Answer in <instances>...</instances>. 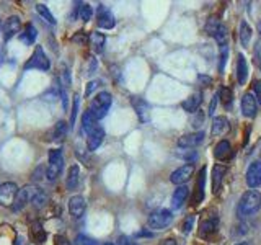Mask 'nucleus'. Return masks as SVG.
I'll use <instances>...</instances> for the list:
<instances>
[{"label":"nucleus","instance_id":"1","mask_svg":"<svg viewBox=\"0 0 261 245\" xmlns=\"http://www.w3.org/2000/svg\"><path fill=\"white\" fill-rule=\"evenodd\" d=\"M260 208H261V193L258 190H250L247 193H243L242 198H240L237 206V214L240 219H245L257 214L260 211Z\"/></svg>","mask_w":261,"mask_h":245},{"label":"nucleus","instance_id":"2","mask_svg":"<svg viewBox=\"0 0 261 245\" xmlns=\"http://www.w3.org/2000/svg\"><path fill=\"white\" fill-rule=\"evenodd\" d=\"M39 190H41V188H38L36 185H27V186L20 188L18 193H17V196H15L13 204L10 206V209H12L13 213L22 211V209L27 206V204H31L33 203L34 196L38 195Z\"/></svg>","mask_w":261,"mask_h":245},{"label":"nucleus","instance_id":"3","mask_svg":"<svg viewBox=\"0 0 261 245\" xmlns=\"http://www.w3.org/2000/svg\"><path fill=\"white\" fill-rule=\"evenodd\" d=\"M111 101H113V98H111V95L108 93V92H100V93L93 98V101H91L88 111L93 115L95 120H103L105 116L108 115Z\"/></svg>","mask_w":261,"mask_h":245},{"label":"nucleus","instance_id":"4","mask_svg":"<svg viewBox=\"0 0 261 245\" xmlns=\"http://www.w3.org/2000/svg\"><path fill=\"white\" fill-rule=\"evenodd\" d=\"M64 168V159H62V151L60 149H53L49 151V163L46 168V177L49 182H56L59 175L62 173Z\"/></svg>","mask_w":261,"mask_h":245},{"label":"nucleus","instance_id":"5","mask_svg":"<svg viewBox=\"0 0 261 245\" xmlns=\"http://www.w3.org/2000/svg\"><path fill=\"white\" fill-rule=\"evenodd\" d=\"M204 30H206V33L209 34V36L216 39L221 46L227 44V38H229L227 27H225V25L221 22V20L211 17V18H209L207 22H206V27H204Z\"/></svg>","mask_w":261,"mask_h":245},{"label":"nucleus","instance_id":"6","mask_svg":"<svg viewBox=\"0 0 261 245\" xmlns=\"http://www.w3.org/2000/svg\"><path fill=\"white\" fill-rule=\"evenodd\" d=\"M172 222H173V214L170 209H157L147 219V226L150 229H155V231L168 227Z\"/></svg>","mask_w":261,"mask_h":245},{"label":"nucleus","instance_id":"7","mask_svg":"<svg viewBox=\"0 0 261 245\" xmlns=\"http://www.w3.org/2000/svg\"><path fill=\"white\" fill-rule=\"evenodd\" d=\"M25 69H38V70H48L49 69V59L46 53L43 51L41 46H36V49H34L33 56L29 58V61L27 64H25Z\"/></svg>","mask_w":261,"mask_h":245},{"label":"nucleus","instance_id":"8","mask_svg":"<svg viewBox=\"0 0 261 245\" xmlns=\"http://www.w3.org/2000/svg\"><path fill=\"white\" fill-rule=\"evenodd\" d=\"M18 190L20 188L17 186V183H12V182L2 183V185H0V204H2V206H8V208L12 206Z\"/></svg>","mask_w":261,"mask_h":245},{"label":"nucleus","instance_id":"9","mask_svg":"<svg viewBox=\"0 0 261 245\" xmlns=\"http://www.w3.org/2000/svg\"><path fill=\"white\" fill-rule=\"evenodd\" d=\"M20 30H22V20H20L17 15H12V17H8L7 20H5V23L2 25L3 39L5 41L12 39L15 34L20 33Z\"/></svg>","mask_w":261,"mask_h":245},{"label":"nucleus","instance_id":"10","mask_svg":"<svg viewBox=\"0 0 261 245\" xmlns=\"http://www.w3.org/2000/svg\"><path fill=\"white\" fill-rule=\"evenodd\" d=\"M204 131H198V132H191V134H185L181 136L180 139H178V147H181V149H191V147H196L199 144H203L204 142Z\"/></svg>","mask_w":261,"mask_h":245},{"label":"nucleus","instance_id":"11","mask_svg":"<svg viewBox=\"0 0 261 245\" xmlns=\"http://www.w3.org/2000/svg\"><path fill=\"white\" fill-rule=\"evenodd\" d=\"M193 172H194L193 163H186V165L176 168V170L172 173V175H170V182L173 183V185H180L181 186L183 183H186L189 178H191Z\"/></svg>","mask_w":261,"mask_h":245},{"label":"nucleus","instance_id":"12","mask_svg":"<svg viewBox=\"0 0 261 245\" xmlns=\"http://www.w3.org/2000/svg\"><path fill=\"white\" fill-rule=\"evenodd\" d=\"M258 113V101L253 93H245L242 98V115L247 118H255Z\"/></svg>","mask_w":261,"mask_h":245},{"label":"nucleus","instance_id":"13","mask_svg":"<svg viewBox=\"0 0 261 245\" xmlns=\"http://www.w3.org/2000/svg\"><path fill=\"white\" fill-rule=\"evenodd\" d=\"M247 185L250 188H258L261 186V162L250 163L247 170Z\"/></svg>","mask_w":261,"mask_h":245},{"label":"nucleus","instance_id":"14","mask_svg":"<svg viewBox=\"0 0 261 245\" xmlns=\"http://www.w3.org/2000/svg\"><path fill=\"white\" fill-rule=\"evenodd\" d=\"M87 136H88L87 137V147H88V151H96L105 139V131H103V127L98 124L93 131L88 132Z\"/></svg>","mask_w":261,"mask_h":245},{"label":"nucleus","instance_id":"15","mask_svg":"<svg viewBox=\"0 0 261 245\" xmlns=\"http://www.w3.org/2000/svg\"><path fill=\"white\" fill-rule=\"evenodd\" d=\"M116 25V20L113 17V13L108 8H105L103 5L98 7V27L105 30H111Z\"/></svg>","mask_w":261,"mask_h":245},{"label":"nucleus","instance_id":"16","mask_svg":"<svg viewBox=\"0 0 261 245\" xmlns=\"http://www.w3.org/2000/svg\"><path fill=\"white\" fill-rule=\"evenodd\" d=\"M219 219L217 216H209L207 219H203L201 226H199V236L201 237H209L211 234L217 231Z\"/></svg>","mask_w":261,"mask_h":245},{"label":"nucleus","instance_id":"17","mask_svg":"<svg viewBox=\"0 0 261 245\" xmlns=\"http://www.w3.org/2000/svg\"><path fill=\"white\" fill-rule=\"evenodd\" d=\"M85 208H87V203L84 200V196H72L69 200V213L72 214L74 217H82L85 213Z\"/></svg>","mask_w":261,"mask_h":245},{"label":"nucleus","instance_id":"18","mask_svg":"<svg viewBox=\"0 0 261 245\" xmlns=\"http://www.w3.org/2000/svg\"><path fill=\"white\" fill-rule=\"evenodd\" d=\"M132 106H134L137 116H139V120L142 122H147L149 121V111H150V106L147 101H144L142 98H132Z\"/></svg>","mask_w":261,"mask_h":245},{"label":"nucleus","instance_id":"19","mask_svg":"<svg viewBox=\"0 0 261 245\" xmlns=\"http://www.w3.org/2000/svg\"><path fill=\"white\" fill-rule=\"evenodd\" d=\"M237 80L240 85H245L248 80V64L243 54L237 56Z\"/></svg>","mask_w":261,"mask_h":245},{"label":"nucleus","instance_id":"20","mask_svg":"<svg viewBox=\"0 0 261 245\" xmlns=\"http://www.w3.org/2000/svg\"><path fill=\"white\" fill-rule=\"evenodd\" d=\"M188 196H189V188L185 186V185H181V186H178L175 193H173V196H172V206L173 208H181L183 204H185V201L188 200Z\"/></svg>","mask_w":261,"mask_h":245},{"label":"nucleus","instance_id":"21","mask_svg":"<svg viewBox=\"0 0 261 245\" xmlns=\"http://www.w3.org/2000/svg\"><path fill=\"white\" fill-rule=\"evenodd\" d=\"M229 120L225 118V116H217V118H214L212 121V127H211V134L216 137V136H222L225 132L229 131Z\"/></svg>","mask_w":261,"mask_h":245},{"label":"nucleus","instance_id":"22","mask_svg":"<svg viewBox=\"0 0 261 245\" xmlns=\"http://www.w3.org/2000/svg\"><path fill=\"white\" fill-rule=\"evenodd\" d=\"M204 185H206V167L199 170L196 182V195H194V204H199L204 200Z\"/></svg>","mask_w":261,"mask_h":245},{"label":"nucleus","instance_id":"23","mask_svg":"<svg viewBox=\"0 0 261 245\" xmlns=\"http://www.w3.org/2000/svg\"><path fill=\"white\" fill-rule=\"evenodd\" d=\"M225 172H227V168L224 165H216L212 170V191L217 193L221 191V186H222V178L225 175Z\"/></svg>","mask_w":261,"mask_h":245},{"label":"nucleus","instance_id":"24","mask_svg":"<svg viewBox=\"0 0 261 245\" xmlns=\"http://www.w3.org/2000/svg\"><path fill=\"white\" fill-rule=\"evenodd\" d=\"M201 93H194V95H191L189 98H186L185 101L181 103V106H183V110L186 111V113H196L198 111V108L201 106Z\"/></svg>","mask_w":261,"mask_h":245},{"label":"nucleus","instance_id":"25","mask_svg":"<svg viewBox=\"0 0 261 245\" xmlns=\"http://www.w3.org/2000/svg\"><path fill=\"white\" fill-rule=\"evenodd\" d=\"M36 36H38V31H36V28H34L33 25H27V27L23 28V31L18 34L20 41H23V43L28 44V46L34 43Z\"/></svg>","mask_w":261,"mask_h":245},{"label":"nucleus","instance_id":"26","mask_svg":"<svg viewBox=\"0 0 261 245\" xmlns=\"http://www.w3.org/2000/svg\"><path fill=\"white\" fill-rule=\"evenodd\" d=\"M88 41H90V44H91V48H93L95 53H98V54L103 53L105 41H106L105 34H101V33H98V31H93V33L90 34Z\"/></svg>","mask_w":261,"mask_h":245},{"label":"nucleus","instance_id":"27","mask_svg":"<svg viewBox=\"0 0 261 245\" xmlns=\"http://www.w3.org/2000/svg\"><path fill=\"white\" fill-rule=\"evenodd\" d=\"M79 178H80V168H79V165H72L69 168L67 182H65L69 190H75L77 185H79Z\"/></svg>","mask_w":261,"mask_h":245},{"label":"nucleus","instance_id":"28","mask_svg":"<svg viewBox=\"0 0 261 245\" xmlns=\"http://www.w3.org/2000/svg\"><path fill=\"white\" fill-rule=\"evenodd\" d=\"M67 132V124H65V121H59L58 124H56L51 132L48 134V141H56V139H60V137H64V134Z\"/></svg>","mask_w":261,"mask_h":245},{"label":"nucleus","instance_id":"29","mask_svg":"<svg viewBox=\"0 0 261 245\" xmlns=\"http://www.w3.org/2000/svg\"><path fill=\"white\" fill-rule=\"evenodd\" d=\"M230 151H232V147H230L229 142L227 141H221L216 146V149H214V155H216L219 160H225L230 155Z\"/></svg>","mask_w":261,"mask_h":245},{"label":"nucleus","instance_id":"30","mask_svg":"<svg viewBox=\"0 0 261 245\" xmlns=\"http://www.w3.org/2000/svg\"><path fill=\"white\" fill-rule=\"evenodd\" d=\"M96 126L98 124H96V120L93 118V115H91L90 111H85L84 116H82V129L88 134V132L93 131Z\"/></svg>","mask_w":261,"mask_h":245},{"label":"nucleus","instance_id":"31","mask_svg":"<svg viewBox=\"0 0 261 245\" xmlns=\"http://www.w3.org/2000/svg\"><path fill=\"white\" fill-rule=\"evenodd\" d=\"M36 12L41 18L44 20L46 23H49V25H56V18H54V15L51 13V10L46 7L44 3H38L36 5Z\"/></svg>","mask_w":261,"mask_h":245},{"label":"nucleus","instance_id":"32","mask_svg":"<svg viewBox=\"0 0 261 245\" xmlns=\"http://www.w3.org/2000/svg\"><path fill=\"white\" fill-rule=\"evenodd\" d=\"M250 39H252V28L247 22H242V25H240V41H242L243 46H248Z\"/></svg>","mask_w":261,"mask_h":245},{"label":"nucleus","instance_id":"33","mask_svg":"<svg viewBox=\"0 0 261 245\" xmlns=\"http://www.w3.org/2000/svg\"><path fill=\"white\" fill-rule=\"evenodd\" d=\"M31 237L33 241L36 244H44L46 241V232L43 231V227H41L39 222H34L33 227H31Z\"/></svg>","mask_w":261,"mask_h":245},{"label":"nucleus","instance_id":"34","mask_svg":"<svg viewBox=\"0 0 261 245\" xmlns=\"http://www.w3.org/2000/svg\"><path fill=\"white\" fill-rule=\"evenodd\" d=\"M91 15H93V10L88 3H80L79 5V17L84 20V22H90Z\"/></svg>","mask_w":261,"mask_h":245},{"label":"nucleus","instance_id":"35","mask_svg":"<svg viewBox=\"0 0 261 245\" xmlns=\"http://www.w3.org/2000/svg\"><path fill=\"white\" fill-rule=\"evenodd\" d=\"M49 201V196H48V193L43 191V190H39V193L36 196H34V200H33V206L36 208V209H41L43 206H46V203Z\"/></svg>","mask_w":261,"mask_h":245},{"label":"nucleus","instance_id":"36","mask_svg":"<svg viewBox=\"0 0 261 245\" xmlns=\"http://www.w3.org/2000/svg\"><path fill=\"white\" fill-rule=\"evenodd\" d=\"M79 95H74V105H72V111H70V127L74 126L75 122V118H77V113H79Z\"/></svg>","mask_w":261,"mask_h":245},{"label":"nucleus","instance_id":"37","mask_svg":"<svg viewBox=\"0 0 261 245\" xmlns=\"http://www.w3.org/2000/svg\"><path fill=\"white\" fill-rule=\"evenodd\" d=\"M75 245H98V244H96L93 239L87 237L84 234H79V236L75 237Z\"/></svg>","mask_w":261,"mask_h":245},{"label":"nucleus","instance_id":"38","mask_svg":"<svg viewBox=\"0 0 261 245\" xmlns=\"http://www.w3.org/2000/svg\"><path fill=\"white\" fill-rule=\"evenodd\" d=\"M219 95H221V100L224 101L225 106H229L230 103H232V92H230L229 89H225L224 87V89L219 92Z\"/></svg>","mask_w":261,"mask_h":245},{"label":"nucleus","instance_id":"39","mask_svg":"<svg viewBox=\"0 0 261 245\" xmlns=\"http://www.w3.org/2000/svg\"><path fill=\"white\" fill-rule=\"evenodd\" d=\"M219 101H221V95H219V92H216L212 96V100H211V106H209V115L211 116H214V113H216V106H217Z\"/></svg>","mask_w":261,"mask_h":245},{"label":"nucleus","instance_id":"40","mask_svg":"<svg viewBox=\"0 0 261 245\" xmlns=\"http://www.w3.org/2000/svg\"><path fill=\"white\" fill-rule=\"evenodd\" d=\"M253 93H255V98L261 105V80H255L253 82Z\"/></svg>","mask_w":261,"mask_h":245},{"label":"nucleus","instance_id":"41","mask_svg":"<svg viewBox=\"0 0 261 245\" xmlns=\"http://www.w3.org/2000/svg\"><path fill=\"white\" fill-rule=\"evenodd\" d=\"M193 224H194V216H188V217L185 219V222H183V232H185V234L191 232Z\"/></svg>","mask_w":261,"mask_h":245},{"label":"nucleus","instance_id":"42","mask_svg":"<svg viewBox=\"0 0 261 245\" xmlns=\"http://www.w3.org/2000/svg\"><path fill=\"white\" fill-rule=\"evenodd\" d=\"M227 56H229V49H227V44L221 46V72L224 70V65L227 62Z\"/></svg>","mask_w":261,"mask_h":245},{"label":"nucleus","instance_id":"43","mask_svg":"<svg viewBox=\"0 0 261 245\" xmlns=\"http://www.w3.org/2000/svg\"><path fill=\"white\" fill-rule=\"evenodd\" d=\"M176 155H180L181 159H185L188 162H191V160H196V152L194 151H185V152H180V154H176Z\"/></svg>","mask_w":261,"mask_h":245},{"label":"nucleus","instance_id":"44","mask_svg":"<svg viewBox=\"0 0 261 245\" xmlns=\"http://www.w3.org/2000/svg\"><path fill=\"white\" fill-rule=\"evenodd\" d=\"M72 41L74 43H80V44H84V43H87L88 41V38H87V34H85V31H77V34L72 38Z\"/></svg>","mask_w":261,"mask_h":245},{"label":"nucleus","instance_id":"45","mask_svg":"<svg viewBox=\"0 0 261 245\" xmlns=\"http://www.w3.org/2000/svg\"><path fill=\"white\" fill-rule=\"evenodd\" d=\"M54 245H72V244L69 242L67 237H64V236H56V237H54Z\"/></svg>","mask_w":261,"mask_h":245},{"label":"nucleus","instance_id":"46","mask_svg":"<svg viewBox=\"0 0 261 245\" xmlns=\"http://www.w3.org/2000/svg\"><path fill=\"white\" fill-rule=\"evenodd\" d=\"M98 85H100L98 80H91L88 87H87V95H91V92H93L95 89H98Z\"/></svg>","mask_w":261,"mask_h":245},{"label":"nucleus","instance_id":"47","mask_svg":"<svg viewBox=\"0 0 261 245\" xmlns=\"http://www.w3.org/2000/svg\"><path fill=\"white\" fill-rule=\"evenodd\" d=\"M117 242H119V245H137L136 242L129 241L127 237H119V241H117Z\"/></svg>","mask_w":261,"mask_h":245},{"label":"nucleus","instance_id":"48","mask_svg":"<svg viewBox=\"0 0 261 245\" xmlns=\"http://www.w3.org/2000/svg\"><path fill=\"white\" fill-rule=\"evenodd\" d=\"M15 245H28V242H27V239H25L23 236H18L17 241H15Z\"/></svg>","mask_w":261,"mask_h":245},{"label":"nucleus","instance_id":"49","mask_svg":"<svg viewBox=\"0 0 261 245\" xmlns=\"http://www.w3.org/2000/svg\"><path fill=\"white\" fill-rule=\"evenodd\" d=\"M255 58H257L260 67H261V48H257V51H255Z\"/></svg>","mask_w":261,"mask_h":245},{"label":"nucleus","instance_id":"50","mask_svg":"<svg viewBox=\"0 0 261 245\" xmlns=\"http://www.w3.org/2000/svg\"><path fill=\"white\" fill-rule=\"evenodd\" d=\"M160 245H176V242L173 241V239H165V241H163Z\"/></svg>","mask_w":261,"mask_h":245},{"label":"nucleus","instance_id":"51","mask_svg":"<svg viewBox=\"0 0 261 245\" xmlns=\"http://www.w3.org/2000/svg\"><path fill=\"white\" fill-rule=\"evenodd\" d=\"M2 62H3V51L0 49V64H2Z\"/></svg>","mask_w":261,"mask_h":245},{"label":"nucleus","instance_id":"52","mask_svg":"<svg viewBox=\"0 0 261 245\" xmlns=\"http://www.w3.org/2000/svg\"><path fill=\"white\" fill-rule=\"evenodd\" d=\"M257 28H258V33H260V38H261V22H258Z\"/></svg>","mask_w":261,"mask_h":245},{"label":"nucleus","instance_id":"53","mask_svg":"<svg viewBox=\"0 0 261 245\" xmlns=\"http://www.w3.org/2000/svg\"><path fill=\"white\" fill-rule=\"evenodd\" d=\"M237 245H248L247 242H240V244H237Z\"/></svg>","mask_w":261,"mask_h":245},{"label":"nucleus","instance_id":"54","mask_svg":"<svg viewBox=\"0 0 261 245\" xmlns=\"http://www.w3.org/2000/svg\"><path fill=\"white\" fill-rule=\"evenodd\" d=\"M0 31H2V23H0Z\"/></svg>","mask_w":261,"mask_h":245},{"label":"nucleus","instance_id":"55","mask_svg":"<svg viewBox=\"0 0 261 245\" xmlns=\"http://www.w3.org/2000/svg\"><path fill=\"white\" fill-rule=\"evenodd\" d=\"M105 245H115V244H105Z\"/></svg>","mask_w":261,"mask_h":245},{"label":"nucleus","instance_id":"56","mask_svg":"<svg viewBox=\"0 0 261 245\" xmlns=\"http://www.w3.org/2000/svg\"><path fill=\"white\" fill-rule=\"evenodd\" d=\"M260 162H261V157H260Z\"/></svg>","mask_w":261,"mask_h":245}]
</instances>
